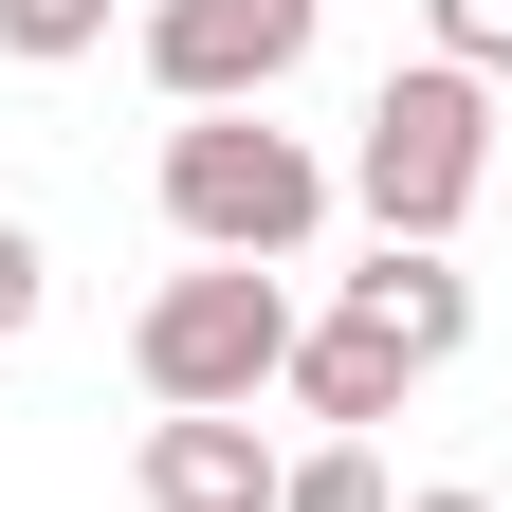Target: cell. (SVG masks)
Instances as JSON below:
<instances>
[{
  "label": "cell",
  "mask_w": 512,
  "mask_h": 512,
  "mask_svg": "<svg viewBox=\"0 0 512 512\" xmlns=\"http://www.w3.org/2000/svg\"><path fill=\"white\" fill-rule=\"evenodd\" d=\"M494 183V74H458V55H421V74L366 92V147H348V202L384 238H458Z\"/></svg>",
  "instance_id": "1"
},
{
  "label": "cell",
  "mask_w": 512,
  "mask_h": 512,
  "mask_svg": "<svg viewBox=\"0 0 512 512\" xmlns=\"http://www.w3.org/2000/svg\"><path fill=\"white\" fill-rule=\"evenodd\" d=\"M165 421H256V384H293V293L256 275V256H202V275L147 293V330H128Z\"/></svg>",
  "instance_id": "2"
},
{
  "label": "cell",
  "mask_w": 512,
  "mask_h": 512,
  "mask_svg": "<svg viewBox=\"0 0 512 512\" xmlns=\"http://www.w3.org/2000/svg\"><path fill=\"white\" fill-rule=\"evenodd\" d=\"M165 220L202 256H256V275H275V256L330 220V165H311L293 128H256V110H183L165 128Z\"/></svg>",
  "instance_id": "3"
},
{
  "label": "cell",
  "mask_w": 512,
  "mask_h": 512,
  "mask_svg": "<svg viewBox=\"0 0 512 512\" xmlns=\"http://www.w3.org/2000/svg\"><path fill=\"white\" fill-rule=\"evenodd\" d=\"M330 0H147V74L183 110H256V92H293V55Z\"/></svg>",
  "instance_id": "4"
},
{
  "label": "cell",
  "mask_w": 512,
  "mask_h": 512,
  "mask_svg": "<svg viewBox=\"0 0 512 512\" xmlns=\"http://www.w3.org/2000/svg\"><path fill=\"white\" fill-rule=\"evenodd\" d=\"M275 439H256V421H147V458H128V494H147V512H275Z\"/></svg>",
  "instance_id": "5"
},
{
  "label": "cell",
  "mask_w": 512,
  "mask_h": 512,
  "mask_svg": "<svg viewBox=\"0 0 512 512\" xmlns=\"http://www.w3.org/2000/svg\"><path fill=\"white\" fill-rule=\"evenodd\" d=\"M348 311H366V330L403 348V366H458V348H476V275H458L439 238H384L366 275H348Z\"/></svg>",
  "instance_id": "6"
},
{
  "label": "cell",
  "mask_w": 512,
  "mask_h": 512,
  "mask_svg": "<svg viewBox=\"0 0 512 512\" xmlns=\"http://www.w3.org/2000/svg\"><path fill=\"white\" fill-rule=\"evenodd\" d=\"M403 384H421V366L384 348L366 311H330V330H293V403H311V421H348V439H366L384 403H403Z\"/></svg>",
  "instance_id": "7"
},
{
  "label": "cell",
  "mask_w": 512,
  "mask_h": 512,
  "mask_svg": "<svg viewBox=\"0 0 512 512\" xmlns=\"http://www.w3.org/2000/svg\"><path fill=\"white\" fill-rule=\"evenodd\" d=\"M275 512H403V494H384V458H366V439H311V458L275 476Z\"/></svg>",
  "instance_id": "8"
},
{
  "label": "cell",
  "mask_w": 512,
  "mask_h": 512,
  "mask_svg": "<svg viewBox=\"0 0 512 512\" xmlns=\"http://www.w3.org/2000/svg\"><path fill=\"white\" fill-rule=\"evenodd\" d=\"M92 37H110V0H0V55H37V74L92 55Z\"/></svg>",
  "instance_id": "9"
},
{
  "label": "cell",
  "mask_w": 512,
  "mask_h": 512,
  "mask_svg": "<svg viewBox=\"0 0 512 512\" xmlns=\"http://www.w3.org/2000/svg\"><path fill=\"white\" fill-rule=\"evenodd\" d=\"M439 55L458 74H512V0H439Z\"/></svg>",
  "instance_id": "10"
},
{
  "label": "cell",
  "mask_w": 512,
  "mask_h": 512,
  "mask_svg": "<svg viewBox=\"0 0 512 512\" xmlns=\"http://www.w3.org/2000/svg\"><path fill=\"white\" fill-rule=\"evenodd\" d=\"M19 330H37V238L0 220V348H19Z\"/></svg>",
  "instance_id": "11"
},
{
  "label": "cell",
  "mask_w": 512,
  "mask_h": 512,
  "mask_svg": "<svg viewBox=\"0 0 512 512\" xmlns=\"http://www.w3.org/2000/svg\"><path fill=\"white\" fill-rule=\"evenodd\" d=\"M403 512H494V494H403Z\"/></svg>",
  "instance_id": "12"
}]
</instances>
